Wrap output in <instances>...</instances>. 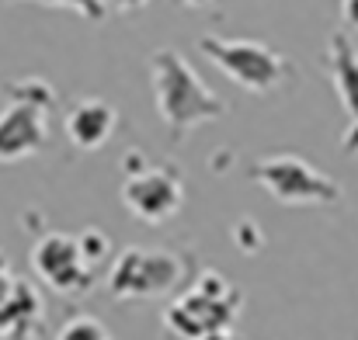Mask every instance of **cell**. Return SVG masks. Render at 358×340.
Here are the masks:
<instances>
[{
    "label": "cell",
    "mask_w": 358,
    "mask_h": 340,
    "mask_svg": "<svg viewBox=\"0 0 358 340\" xmlns=\"http://www.w3.org/2000/svg\"><path fill=\"white\" fill-rule=\"evenodd\" d=\"M52 105V91H42L35 98H17L7 112L0 114V160H21L45 146V108Z\"/></svg>",
    "instance_id": "7"
},
{
    "label": "cell",
    "mask_w": 358,
    "mask_h": 340,
    "mask_svg": "<svg viewBox=\"0 0 358 340\" xmlns=\"http://www.w3.org/2000/svg\"><path fill=\"white\" fill-rule=\"evenodd\" d=\"M10 288H14V278H10V271H7V260L0 257V302L10 295Z\"/></svg>",
    "instance_id": "16"
},
{
    "label": "cell",
    "mask_w": 358,
    "mask_h": 340,
    "mask_svg": "<svg viewBox=\"0 0 358 340\" xmlns=\"http://www.w3.org/2000/svg\"><path fill=\"white\" fill-rule=\"evenodd\" d=\"M150 70H153V101H157V112H160L164 125L171 128L174 139L188 135L195 125H202L209 118H223L227 114V101L216 98L199 80V73L174 49L153 52Z\"/></svg>",
    "instance_id": "1"
},
{
    "label": "cell",
    "mask_w": 358,
    "mask_h": 340,
    "mask_svg": "<svg viewBox=\"0 0 358 340\" xmlns=\"http://www.w3.org/2000/svg\"><path fill=\"white\" fill-rule=\"evenodd\" d=\"M42 320V299L28 281H14L10 295L0 302V337H24L31 330H38Z\"/></svg>",
    "instance_id": "10"
},
{
    "label": "cell",
    "mask_w": 358,
    "mask_h": 340,
    "mask_svg": "<svg viewBox=\"0 0 358 340\" xmlns=\"http://www.w3.org/2000/svg\"><path fill=\"white\" fill-rule=\"evenodd\" d=\"M49 3H73V7H77V10H84L91 21L105 14V10H101V0H49Z\"/></svg>",
    "instance_id": "14"
},
{
    "label": "cell",
    "mask_w": 358,
    "mask_h": 340,
    "mask_svg": "<svg viewBox=\"0 0 358 340\" xmlns=\"http://www.w3.org/2000/svg\"><path fill=\"white\" fill-rule=\"evenodd\" d=\"M250 177L282 205H331L341 202V184L299 156H268L250 167Z\"/></svg>",
    "instance_id": "3"
},
{
    "label": "cell",
    "mask_w": 358,
    "mask_h": 340,
    "mask_svg": "<svg viewBox=\"0 0 358 340\" xmlns=\"http://www.w3.org/2000/svg\"><path fill=\"white\" fill-rule=\"evenodd\" d=\"M112 132H115V108L108 101L87 98L66 114V139L77 149H101L112 139Z\"/></svg>",
    "instance_id": "9"
},
{
    "label": "cell",
    "mask_w": 358,
    "mask_h": 340,
    "mask_svg": "<svg viewBox=\"0 0 358 340\" xmlns=\"http://www.w3.org/2000/svg\"><path fill=\"white\" fill-rule=\"evenodd\" d=\"M122 202L143 223H167L185 205V184L171 167L129 170V177L122 184Z\"/></svg>",
    "instance_id": "6"
},
{
    "label": "cell",
    "mask_w": 358,
    "mask_h": 340,
    "mask_svg": "<svg viewBox=\"0 0 358 340\" xmlns=\"http://www.w3.org/2000/svg\"><path fill=\"white\" fill-rule=\"evenodd\" d=\"M108 3H112L115 10H139L146 0H108Z\"/></svg>",
    "instance_id": "18"
},
{
    "label": "cell",
    "mask_w": 358,
    "mask_h": 340,
    "mask_svg": "<svg viewBox=\"0 0 358 340\" xmlns=\"http://www.w3.org/2000/svg\"><path fill=\"white\" fill-rule=\"evenodd\" d=\"M237 302L240 299H237V292L230 288V281L223 274L209 271V274L199 278V285L185 299H178L167 309L164 323H167L171 334L195 340V337H202L206 330L230 327V320L237 316Z\"/></svg>",
    "instance_id": "4"
},
{
    "label": "cell",
    "mask_w": 358,
    "mask_h": 340,
    "mask_svg": "<svg viewBox=\"0 0 358 340\" xmlns=\"http://www.w3.org/2000/svg\"><path fill=\"white\" fill-rule=\"evenodd\" d=\"M199 49L247 94H268L292 80V66L268 45L250 38H199Z\"/></svg>",
    "instance_id": "2"
},
{
    "label": "cell",
    "mask_w": 358,
    "mask_h": 340,
    "mask_svg": "<svg viewBox=\"0 0 358 340\" xmlns=\"http://www.w3.org/2000/svg\"><path fill=\"white\" fill-rule=\"evenodd\" d=\"M181 274H185V267L174 253L132 246L115 260L108 288L115 299H150V295L171 292L181 281Z\"/></svg>",
    "instance_id": "5"
},
{
    "label": "cell",
    "mask_w": 358,
    "mask_h": 340,
    "mask_svg": "<svg viewBox=\"0 0 358 340\" xmlns=\"http://www.w3.org/2000/svg\"><path fill=\"white\" fill-rule=\"evenodd\" d=\"M31 267L56 292H84L91 285V264L84 260L77 236H63V232L42 236L31 250Z\"/></svg>",
    "instance_id": "8"
},
{
    "label": "cell",
    "mask_w": 358,
    "mask_h": 340,
    "mask_svg": "<svg viewBox=\"0 0 358 340\" xmlns=\"http://www.w3.org/2000/svg\"><path fill=\"white\" fill-rule=\"evenodd\" d=\"M56 340H112V337H108V327H105V323H98V320H91V316H77V320H70V323L59 330Z\"/></svg>",
    "instance_id": "12"
},
{
    "label": "cell",
    "mask_w": 358,
    "mask_h": 340,
    "mask_svg": "<svg viewBox=\"0 0 358 340\" xmlns=\"http://www.w3.org/2000/svg\"><path fill=\"white\" fill-rule=\"evenodd\" d=\"M341 17L352 31H358V0H341Z\"/></svg>",
    "instance_id": "15"
},
{
    "label": "cell",
    "mask_w": 358,
    "mask_h": 340,
    "mask_svg": "<svg viewBox=\"0 0 358 340\" xmlns=\"http://www.w3.org/2000/svg\"><path fill=\"white\" fill-rule=\"evenodd\" d=\"M327 66L334 77V87L341 94L345 112L352 114V121H358V49L352 45L348 35H334L327 45Z\"/></svg>",
    "instance_id": "11"
},
{
    "label": "cell",
    "mask_w": 358,
    "mask_h": 340,
    "mask_svg": "<svg viewBox=\"0 0 358 340\" xmlns=\"http://www.w3.org/2000/svg\"><path fill=\"white\" fill-rule=\"evenodd\" d=\"M77 246H80V253H84V260L94 267L105 253H108V236H101V232H94V229H87V232H80L77 236Z\"/></svg>",
    "instance_id": "13"
},
{
    "label": "cell",
    "mask_w": 358,
    "mask_h": 340,
    "mask_svg": "<svg viewBox=\"0 0 358 340\" xmlns=\"http://www.w3.org/2000/svg\"><path fill=\"white\" fill-rule=\"evenodd\" d=\"M188 7H202V3H209V0H185Z\"/></svg>",
    "instance_id": "19"
},
{
    "label": "cell",
    "mask_w": 358,
    "mask_h": 340,
    "mask_svg": "<svg viewBox=\"0 0 358 340\" xmlns=\"http://www.w3.org/2000/svg\"><path fill=\"white\" fill-rule=\"evenodd\" d=\"M195 340H237V337L230 334V327H220V330H206L202 337H195Z\"/></svg>",
    "instance_id": "17"
}]
</instances>
